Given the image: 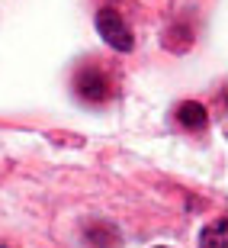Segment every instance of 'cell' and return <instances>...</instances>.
<instances>
[{
    "instance_id": "cell-1",
    "label": "cell",
    "mask_w": 228,
    "mask_h": 248,
    "mask_svg": "<svg viewBox=\"0 0 228 248\" xmlns=\"http://www.w3.org/2000/svg\"><path fill=\"white\" fill-rule=\"evenodd\" d=\"M97 32L106 46H113L116 52H128L132 48V32H128L126 19L119 16L116 10H100L97 13Z\"/></svg>"
},
{
    "instance_id": "cell-3",
    "label": "cell",
    "mask_w": 228,
    "mask_h": 248,
    "mask_svg": "<svg viewBox=\"0 0 228 248\" xmlns=\"http://www.w3.org/2000/svg\"><path fill=\"white\" fill-rule=\"evenodd\" d=\"M177 123H180V126H186V129H202L206 123H209L206 107H202V103H196V100L180 103V107H177Z\"/></svg>"
},
{
    "instance_id": "cell-4",
    "label": "cell",
    "mask_w": 228,
    "mask_h": 248,
    "mask_svg": "<svg viewBox=\"0 0 228 248\" xmlns=\"http://www.w3.org/2000/svg\"><path fill=\"white\" fill-rule=\"evenodd\" d=\"M200 248H228V222L215 219L212 226H206V229H202Z\"/></svg>"
},
{
    "instance_id": "cell-2",
    "label": "cell",
    "mask_w": 228,
    "mask_h": 248,
    "mask_svg": "<svg viewBox=\"0 0 228 248\" xmlns=\"http://www.w3.org/2000/svg\"><path fill=\"white\" fill-rule=\"evenodd\" d=\"M77 93H81L87 103L106 100V93H110V78H106L103 71H97V68H87V71H81V78H77Z\"/></svg>"
}]
</instances>
